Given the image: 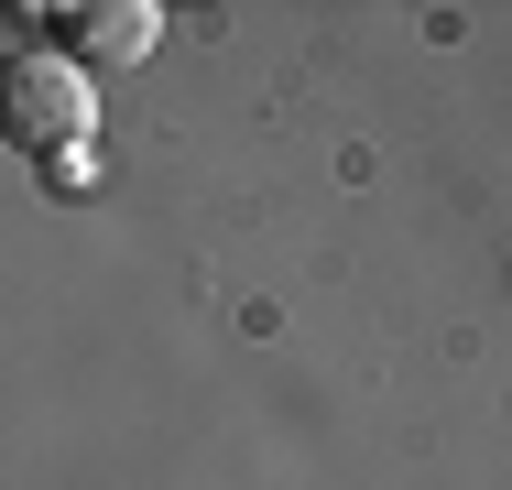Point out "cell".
<instances>
[{"label": "cell", "mask_w": 512, "mask_h": 490, "mask_svg": "<svg viewBox=\"0 0 512 490\" xmlns=\"http://www.w3.org/2000/svg\"><path fill=\"white\" fill-rule=\"evenodd\" d=\"M0 131L22 153H66V142H99V88L77 55H11L0 66Z\"/></svg>", "instance_id": "obj_1"}, {"label": "cell", "mask_w": 512, "mask_h": 490, "mask_svg": "<svg viewBox=\"0 0 512 490\" xmlns=\"http://www.w3.org/2000/svg\"><path fill=\"white\" fill-rule=\"evenodd\" d=\"M164 44V11L153 0H99V11H77V55H99V66H142Z\"/></svg>", "instance_id": "obj_2"}, {"label": "cell", "mask_w": 512, "mask_h": 490, "mask_svg": "<svg viewBox=\"0 0 512 490\" xmlns=\"http://www.w3.org/2000/svg\"><path fill=\"white\" fill-rule=\"evenodd\" d=\"M44 175H55V186H66V196H77V186H88V175H99V142H66V153H44Z\"/></svg>", "instance_id": "obj_3"}]
</instances>
